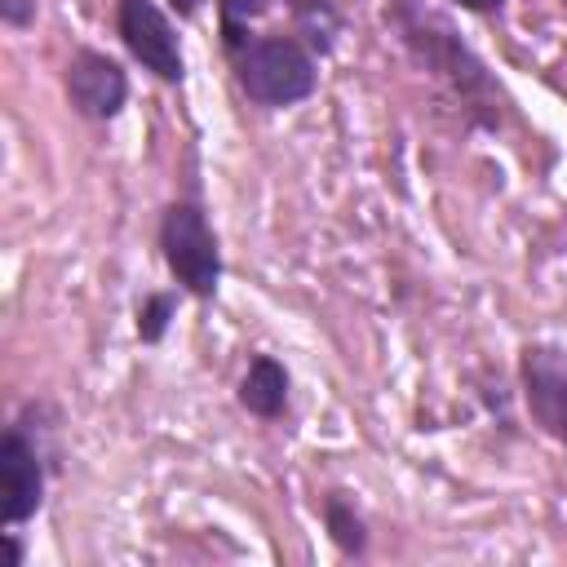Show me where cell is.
I'll return each instance as SVG.
<instances>
[{"instance_id": "ba28073f", "label": "cell", "mask_w": 567, "mask_h": 567, "mask_svg": "<svg viewBox=\"0 0 567 567\" xmlns=\"http://www.w3.org/2000/svg\"><path fill=\"white\" fill-rule=\"evenodd\" d=\"M239 403H244L252 416L275 421V416L288 408V372H284V363L270 359V354H257V359L248 363L244 381H239Z\"/></svg>"}, {"instance_id": "5bb4252c", "label": "cell", "mask_w": 567, "mask_h": 567, "mask_svg": "<svg viewBox=\"0 0 567 567\" xmlns=\"http://www.w3.org/2000/svg\"><path fill=\"white\" fill-rule=\"evenodd\" d=\"M4 540H9V563H13V567H22V540H18L13 532H4Z\"/></svg>"}, {"instance_id": "7a4b0ae2", "label": "cell", "mask_w": 567, "mask_h": 567, "mask_svg": "<svg viewBox=\"0 0 567 567\" xmlns=\"http://www.w3.org/2000/svg\"><path fill=\"white\" fill-rule=\"evenodd\" d=\"M159 248H164V261L173 270V279L190 292V297H213L217 292V279H221V248H217V235L204 217L199 204L190 199H177L164 208V221H159Z\"/></svg>"}, {"instance_id": "4fadbf2b", "label": "cell", "mask_w": 567, "mask_h": 567, "mask_svg": "<svg viewBox=\"0 0 567 567\" xmlns=\"http://www.w3.org/2000/svg\"><path fill=\"white\" fill-rule=\"evenodd\" d=\"M35 0H0V22L4 27H31Z\"/></svg>"}, {"instance_id": "6da1fadb", "label": "cell", "mask_w": 567, "mask_h": 567, "mask_svg": "<svg viewBox=\"0 0 567 567\" xmlns=\"http://www.w3.org/2000/svg\"><path fill=\"white\" fill-rule=\"evenodd\" d=\"M235 80L257 106H292L315 93L319 71L297 35H261L235 53Z\"/></svg>"}, {"instance_id": "7c38bea8", "label": "cell", "mask_w": 567, "mask_h": 567, "mask_svg": "<svg viewBox=\"0 0 567 567\" xmlns=\"http://www.w3.org/2000/svg\"><path fill=\"white\" fill-rule=\"evenodd\" d=\"M173 315H177V297H173V292H151V297L137 306V337H142L146 346H155V341L168 332Z\"/></svg>"}, {"instance_id": "8992f818", "label": "cell", "mask_w": 567, "mask_h": 567, "mask_svg": "<svg viewBox=\"0 0 567 567\" xmlns=\"http://www.w3.org/2000/svg\"><path fill=\"white\" fill-rule=\"evenodd\" d=\"M66 97L84 120H115L124 97H128V75L115 58L97 53V49H80L66 62Z\"/></svg>"}, {"instance_id": "52a82bcc", "label": "cell", "mask_w": 567, "mask_h": 567, "mask_svg": "<svg viewBox=\"0 0 567 567\" xmlns=\"http://www.w3.org/2000/svg\"><path fill=\"white\" fill-rule=\"evenodd\" d=\"M523 394L532 408V421L567 439V350L558 346H527L523 350Z\"/></svg>"}, {"instance_id": "2e32d148", "label": "cell", "mask_w": 567, "mask_h": 567, "mask_svg": "<svg viewBox=\"0 0 567 567\" xmlns=\"http://www.w3.org/2000/svg\"><path fill=\"white\" fill-rule=\"evenodd\" d=\"M199 4H204V0H173V9H177V13H182V18H190V13H195V9H199Z\"/></svg>"}, {"instance_id": "9a60e30c", "label": "cell", "mask_w": 567, "mask_h": 567, "mask_svg": "<svg viewBox=\"0 0 567 567\" xmlns=\"http://www.w3.org/2000/svg\"><path fill=\"white\" fill-rule=\"evenodd\" d=\"M456 4H461V9H478V13H483V9H501L505 0H456Z\"/></svg>"}, {"instance_id": "8fae6325", "label": "cell", "mask_w": 567, "mask_h": 567, "mask_svg": "<svg viewBox=\"0 0 567 567\" xmlns=\"http://www.w3.org/2000/svg\"><path fill=\"white\" fill-rule=\"evenodd\" d=\"M275 0H217V13H221V40L230 53H239L248 44V22L261 18Z\"/></svg>"}, {"instance_id": "9c48e42d", "label": "cell", "mask_w": 567, "mask_h": 567, "mask_svg": "<svg viewBox=\"0 0 567 567\" xmlns=\"http://www.w3.org/2000/svg\"><path fill=\"white\" fill-rule=\"evenodd\" d=\"M323 523H328V536L337 540L341 554H363L368 549V527H363V518L354 514V505L341 492H332L323 501Z\"/></svg>"}, {"instance_id": "3957f363", "label": "cell", "mask_w": 567, "mask_h": 567, "mask_svg": "<svg viewBox=\"0 0 567 567\" xmlns=\"http://www.w3.org/2000/svg\"><path fill=\"white\" fill-rule=\"evenodd\" d=\"M394 27L403 31V40L416 49V58L439 71L443 80H452V89L474 102V93H487L492 80L483 75V62L452 35V27L439 13H425L416 0H394Z\"/></svg>"}, {"instance_id": "30bf717a", "label": "cell", "mask_w": 567, "mask_h": 567, "mask_svg": "<svg viewBox=\"0 0 567 567\" xmlns=\"http://www.w3.org/2000/svg\"><path fill=\"white\" fill-rule=\"evenodd\" d=\"M337 9L332 0H301L297 4V31L306 35V49L310 53H328L332 40H337Z\"/></svg>"}, {"instance_id": "277c9868", "label": "cell", "mask_w": 567, "mask_h": 567, "mask_svg": "<svg viewBox=\"0 0 567 567\" xmlns=\"http://www.w3.org/2000/svg\"><path fill=\"white\" fill-rule=\"evenodd\" d=\"M115 27H120V40L124 49L164 84H177L186 75V62H182V44H177V31L168 22V13L155 4V0H120V13H115Z\"/></svg>"}, {"instance_id": "5b68a950", "label": "cell", "mask_w": 567, "mask_h": 567, "mask_svg": "<svg viewBox=\"0 0 567 567\" xmlns=\"http://www.w3.org/2000/svg\"><path fill=\"white\" fill-rule=\"evenodd\" d=\"M44 501V456L40 443L22 430L9 425L0 439V518L4 527L27 523Z\"/></svg>"}]
</instances>
